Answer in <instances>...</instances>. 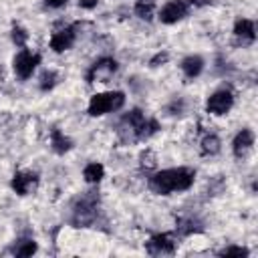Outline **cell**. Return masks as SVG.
<instances>
[{
  "instance_id": "cell-1",
  "label": "cell",
  "mask_w": 258,
  "mask_h": 258,
  "mask_svg": "<svg viewBox=\"0 0 258 258\" xmlns=\"http://www.w3.org/2000/svg\"><path fill=\"white\" fill-rule=\"evenodd\" d=\"M196 181V169L191 167H167L151 173L147 185L155 196H171L187 191Z\"/></svg>"
},
{
  "instance_id": "cell-2",
  "label": "cell",
  "mask_w": 258,
  "mask_h": 258,
  "mask_svg": "<svg viewBox=\"0 0 258 258\" xmlns=\"http://www.w3.org/2000/svg\"><path fill=\"white\" fill-rule=\"evenodd\" d=\"M159 131V123L153 117H147L141 109H131L119 119L117 133L125 143L147 141Z\"/></svg>"
},
{
  "instance_id": "cell-3",
  "label": "cell",
  "mask_w": 258,
  "mask_h": 258,
  "mask_svg": "<svg viewBox=\"0 0 258 258\" xmlns=\"http://www.w3.org/2000/svg\"><path fill=\"white\" fill-rule=\"evenodd\" d=\"M125 107V93L123 91H103L95 93L89 99L87 115L89 117H103L109 113H117Z\"/></svg>"
},
{
  "instance_id": "cell-4",
  "label": "cell",
  "mask_w": 258,
  "mask_h": 258,
  "mask_svg": "<svg viewBox=\"0 0 258 258\" xmlns=\"http://www.w3.org/2000/svg\"><path fill=\"white\" fill-rule=\"evenodd\" d=\"M97 212H99V204H97L95 196H83L73 206L71 222L77 228H89L97 220Z\"/></svg>"
},
{
  "instance_id": "cell-5",
  "label": "cell",
  "mask_w": 258,
  "mask_h": 258,
  "mask_svg": "<svg viewBox=\"0 0 258 258\" xmlns=\"http://www.w3.org/2000/svg\"><path fill=\"white\" fill-rule=\"evenodd\" d=\"M38 64H40V54L30 48H20L12 58V71L20 81H28Z\"/></svg>"
},
{
  "instance_id": "cell-6",
  "label": "cell",
  "mask_w": 258,
  "mask_h": 258,
  "mask_svg": "<svg viewBox=\"0 0 258 258\" xmlns=\"http://www.w3.org/2000/svg\"><path fill=\"white\" fill-rule=\"evenodd\" d=\"M119 71V62L113 56H101L97 58L89 71H87V83H107L115 77V73Z\"/></svg>"
},
{
  "instance_id": "cell-7",
  "label": "cell",
  "mask_w": 258,
  "mask_h": 258,
  "mask_svg": "<svg viewBox=\"0 0 258 258\" xmlns=\"http://www.w3.org/2000/svg\"><path fill=\"white\" fill-rule=\"evenodd\" d=\"M232 107H234V93L230 89H226V87L214 91L206 99V113L216 115V117L228 115L232 111Z\"/></svg>"
},
{
  "instance_id": "cell-8",
  "label": "cell",
  "mask_w": 258,
  "mask_h": 258,
  "mask_svg": "<svg viewBox=\"0 0 258 258\" xmlns=\"http://www.w3.org/2000/svg\"><path fill=\"white\" fill-rule=\"evenodd\" d=\"M187 14H189V2H185V0H167L159 8L157 18H159L161 24H177Z\"/></svg>"
},
{
  "instance_id": "cell-9",
  "label": "cell",
  "mask_w": 258,
  "mask_h": 258,
  "mask_svg": "<svg viewBox=\"0 0 258 258\" xmlns=\"http://www.w3.org/2000/svg\"><path fill=\"white\" fill-rule=\"evenodd\" d=\"M77 38H79L77 24H69V26H62V28H58V30H54L50 34L48 46L52 48V52H64V50L73 48V44L77 42Z\"/></svg>"
},
{
  "instance_id": "cell-10",
  "label": "cell",
  "mask_w": 258,
  "mask_h": 258,
  "mask_svg": "<svg viewBox=\"0 0 258 258\" xmlns=\"http://www.w3.org/2000/svg\"><path fill=\"white\" fill-rule=\"evenodd\" d=\"M177 248V240L163 232V234H153L147 242H145V250L151 254V256H163V254H173Z\"/></svg>"
},
{
  "instance_id": "cell-11",
  "label": "cell",
  "mask_w": 258,
  "mask_h": 258,
  "mask_svg": "<svg viewBox=\"0 0 258 258\" xmlns=\"http://www.w3.org/2000/svg\"><path fill=\"white\" fill-rule=\"evenodd\" d=\"M38 175L34 171H16L10 179V187L16 196H30L38 187Z\"/></svg>"
},
{
  "instance_id": "cell-12",
  "label": "cell",
  "mask_w": 258,
  "mask_h": 258,
  "mask_svg": "<svg viewBox=\"0 0 258 258\" xmlns=\"http://www.w3.org/2000/svg\"><path fill=\"white\" fill-rule=\"evenodd\" d=\"M254 143H256V133L250 129V127H244L240 129L234 139H232V153L238 157V159H244L252 149H254Z\"/></svg>"
},
{
  "instance_id": "cell-13",
  "label": "cell",
  "mask_w": 258,
  "mask_h": 258,
  "mask_svg": "<svg viewBox=\"0 0 258 258\" xmlns=\"http://www.w3.org/2000/svg\"><path fill=\"white\" fill-rule=\"evenodd\" d=\"M234 38L242 44V46H248V44H254L256 40V24L254 20L250 18H238L234 22Z\"/></svg>"
},
{
  "instance_id": "cell-14",
  "label": "cell",
  "mask_w": 258,
  "mask_h": 258,
  "mask_svg": "<svg viewBox=\"0 0 258 258\" xmlns=\"http://www.w3.org/2000/svg\"><path fill=\"white\" fill-rule=\"evenodd\" d=\"M204 67H206V60H204L200 54H187V56L179 62V69H181L183 77H185V79H189V81L198 79V77L202 75Z\"/></svg>"
},
{
  "instance_id": "cell-15",
  "label": "cell",
  "mask_w": 258,
  "mask_h": 258,
  "mask_svg": "<svg viewBox=\"0 0 258 258\" xmlns=\"http://www.w3.org/2000/svg\"><path fill=\"white\" fill-rule=\"evenodd\" d=\"M50 149L54 153H58V155H64L67 151L73 149V139L67 137L60 129H52L50 131Z\"/></svg>"
},
{
  "instance_id": "cell-16",
  "label": "cell",
  "mask_w": 258,
  "mask_h": 258,
  "mask_svg": "<svg viewBox=\"0 0 258 258\" xmlns=\"http://www.w3.org/2000/svg\"><path fill=\"white\" fill-rule=\"evenodd\" d=\"M220 151H222V141H220V137L214 135V133H206V135L202 137V141H200V153H202L204 157H214V155H218Z\"/></svg>"
},
{
  "instance_id": "cell-17",
  "label": "cell",
  "mask_w": 258,
  "mask_h": 258,
  "mask_svg": "<svg viewBox=\"0 0 258 258\" xmlns=\"http://www.w3.org/2000/svg\"><path fill=\"white\" fill-rule=\"evenodd\" d=\"M103 177H105V167H103V163H99V161H89V163L83 167V179H85L89 185H97Z\"/></svg>"
},
{
  "instance_id": "cell-18",
  "label": "cell",
  "mask_w": 258,
  "mask_h": 258,
  "mask_svg": "<svg viewBox=\"0 0 258 258\" xmlns=\"http://www.w3.org/2000/svg\"><path fill=\"white\" fill-rule=\"evenodd\" d=\"M137 18L145 20V22H151L153 16H155V0H135V6H133Z\"/></svg>"
},
{
  "instance_id": "cell-19",
  "label": "cell",
  "mask_w": 258,
  "mask_h": 258,
  "mask_svg": "<svg viewBox=\"0 0 258 258\" xmlns=\"http://www.w3.org/2000/svg\"><path fill=\"white\" fill-rule=\"evenodd\" d=\"M38 250V244L32 238H18L12 246V254L16 256H32Z\"/></svg>"
},
{
  "instance_id": "cell-20",
  "label": "cell",
  "mask_w": 258,
  "mask_h": 258,
  "mask_svg": "<svg viewBox=\"0 0 258 258\" xmlns=\"http://www.w3.org/2000/svg\"><path fill=\"white\" fill-rule=\"evenodd\" d=\"M56 85H58V73H56V71H44V73L40 75V79H38V89H40L42 93L52 91Z\"/></svg>"
},
{
  "instance_id": "cell-21",
  "label": "cell",
  "mask_w": 258,
  "mask_h": 258,
  "mask_svg": "<svg viewBox=\"0 0 258 258\" xmlns=\"http://www.w3.org/2000/svg\"><path fill=\"white\" fill-rule=\"evenodd\" d=\"M10 38H12V42H14L16 48H26V42H28V30L16 24V26H12V30H10Z\"/></svg>"
},
{
  "instance_id": "cell-22",
  "label": "cell",
  "mask_w": 258,
  "mask_h": 258,
  "mask_svg": "<svg viewBox=\"0 0 258 258\" xmlns=\"http://www.w3.org/2000/svg\"><path fill=\"white\" fill-rule=\"evenodd\" d=\"M218 254H220V256H238V258H246V256H250V250L244 248V246H226V248H222Z\"/></svg>"
},
{
  "instance_id": "cell-23",
  "label": "cell",
  "mask_w": 258,
  "mask_h": 258,
  "mask_svg": "<svg viewBox=\"0 0 258 258\" xmlns=\"http://www.w3.org/2000/svg\"><path fill=\"white\" fill-rule=\"evenodd\" d=\"M141 167H145V169H151V167H155V153L151 151V149H145L143 153H141Z\"/></svg>"
},
{
  "instance_id": "cell-24",
  "label": "cell",
  "mask_w": 258,
  "mask_h": 258,
  "mask_svg": "<svg viewBox=\"0 0 258 258\" xmlns=\"http://www.w3.org/2000/svg\"><path fill=\"white\" fill-rule=\"evenodd\" d=\"M183 111V99H173L169 105H167V113L169 115H179Z\"/></svg>"
},
{
  "instance_id": "cell-25",
  "label": "cell",
  "mask_w": 258,
  "mask_h": 258,
  "mask_svg": "<svg viewBox=\"0 0 258 258\" xmlns=\"http://www.w3.org/2000/svg\"><path fill=\"white\" fill-rule=\"evenodd\" d=\"M169 60V54L167 52H157L151 60H149V67H161V64H165Z\"/></svg>"
},
{
  "instance_id": "cell-26",
  "label": "cell",
  "mask_w": 258,
  "mask_h": 258,
  "mask_svg": "<svg viewBox=\"0 0 258 258\" xmlns=\"http://www.w3.org/2000/svg\"><path fill=\"white\" fill-rule=\"evenodd\" d=\"M97 4H99V0H79V8H83V10H93V8H97Z\"/></svg>"
},
{
  "instance_id": "cell-27",
  "label": "cell",
  "mask_w": 258,
  "mask_h": 258,
  "mask_svg": "<svg viewBox=\"0 0 258 258\" xmlns=\"http://www.w3.org/2000/svg\"><path fill=\"white\" fill-rule=\"evenodd\" d=\"M44 4L48 6V8H62V6H67L69 4V0H44Z\"/></svg>"
}]
</instances>
